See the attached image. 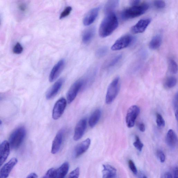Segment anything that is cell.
Masks as SVG:
<instances>
[{"instance_id": "cell-1", "label": "cell", "mask_w": 178, "mask_h": 178, "mask_svg": "<svg viewBox=\"0 0 178 178\" xmlns=\"http://www.w3.org/2000/svg\"><path fill=\"white\" fill-rule=\"evenodd\" d=\"M118 25V18L114 12L106 14L100 24L99 34L102 38L106 37L114 33Z\"/></svg>"}, {"instance_id": "cell-2", "label": "cell", "mask_w": 178, "mask_h": 178, "mask_svg": "<svg viewBox=\"0 0 178 178\" xmlns=\"http://www.w3.org/2000/svg\"><path fill=\"white\" fill-rule=\"evenodd\" d=\"M149 7V5L146 3L132 6L123 11L121 13V18L124 20H128L138 17L145 13Z\"/></svg>"}, {"instance_id": "cell-3", "label": "cell", "mask_w": 178, "mask_h": 178, "mask_svg": "<svg viewBox=\"0 0 178 178\" xmlns=\"http://www.w3.org/2000/svg\"><path fill=\"white\" fill-rule=\"evenodd\" d=\"M26 135V131L23 127H20L11 134L9 138L10 146L12 149L18 148L23 142Z\"/></svg>"}, {"instance_id": "cell-4", "label": "cell", "mask_w": 178, "mask_h": 178, "mask_svg": "<svg viewBox=\"0 0 178 178\" xmlns=\"http://www.w3.org/2000/svg\"><path fill=\"white\" fill-rule=\"evenodd\" d=\"M120 89L119 77L115 78L110 84L106 92V102L107 104H111L116 98Z\"/></svg>"}, {"instance_id": "cell-5", "label": "cell", "mask_w": 178, "mask_h": 178, "mask_svg": "<svg viewBox=\"0 0 178 178\" xmlns=\"http://www.w3.org/2000/svg\"><path fill=\"white\" fill-rule=\"evenodd\" d=\"M134 40V37L131 35H126L123 36L115 41L111 47V49L113 51H117L125 49L130 45Z\"/></svg>"}, {"instance_id": "cell-6", "label": "cell", "mask_w": 178, "mask_h": 178, "mask_svg": "<svg viewBox=\"0 0 178 178\" xmlns=\"http://www.w3.org/2000/svg\"><path fill=\"white\" fill-rule=\"evenodd\" d=\"M140 112L139 107L136 105L132 106L128 110L126 117V122L128 128H131L134 126L136 120Z\"/></svg>"}, {"instance_id": "cell-7", "label": "cell", "mask_w": 178, "mask_h": 178, "mask_svg": "<svg viewBox=\"0 0 178 178\" xmlns=\"http://www.w3.org/2000/svg\"><path fill=\"white\" fill-rule=\"evenodd\" d=\"M85 83L83 79H80L73 83L69 89L67 94V103L70 104L72 102L76 97L79 91Z\"/></svg>"}, {"instance_id": "cell-8", "label": "cell", "mask_w": 178, "mask_h": 178, "mask_svg": "<svg viewBox=\"0 0 178 178\" xmlns=\"http://www.w3.org/2000/svg\"><path fill=\"white\" fill-rule=\"evenodd\" d=\"M67 104L66 100L63 98L56 102L53 110L52 117L54 119L57 120L61 117L66 109Z\"/></svg>"}, {"instance_id": "cell-9", "label": "cell", "mask_w": 178, "mask_h": 178, "mask_svg": "<svg viewBox=\"0 0 178 178\" xmlns=\"http://www.w3.org/2000/svg\"><path fill=\"white\" fill-rule=\"evenodd\" d=\"M87 121L86 118L82 119L76 125L73 136L75 141L80 140L83 136L87 128Z\"/></svg>"}, {"instance_id": "cell-10", "label": "cell", "mask_w": 178, "mask_h": 178, "mask_svg": "<svg viewBox=\"0 0 178 178\" xmlns=\"http://www.w3.org/2000/svg\"><path fill=\"white\" fill-rule=\"evenodd\" d=\"M65 64V60L64 59H62L53 67L49 76V81L50 82H53L59 77L64 69Z\"/></svg>"}, {"instance_id": "cell-11", "label": "cell", "mask_w": 178, "mask_h": 178, "mask_svg": "<svg viewBox=\"0 0 178 178\" xmlns=\"http://www.w3.org/2000/svg\"><path fill=\"white\" fill-rule=\"evenodd\" d=\"M18 162L17 158H13L6 163L0 170V178H7Z\"/></svg>"}, {"instance_id": "cell-12", "label": "cell", "mask_w": 178, "mask_h": 178, "mask_svg": "<svg viewBox=\"0 0 178 178\" xmlns=\"http://www.w3.org/2000/svg\"><path fill=\"white\" fill-rule=\"evenodd\" d=\"M151 22V19L150 18L140 20L131 28V32L134 34L143 33L145 32Z\"/></svg>"}, {"instance_id": "cell-13", "label": "cell", "mask_w": 178, "mask_h": 178, "mask_svg": "<svg viewBox=\"0 0 178 178\" xmlns=\"http://www.w3.org/2000/svg\"><path fill=\"white\" fill-rule=\"evenodd\" d=\"M64 80L61 78L54 84L48 90L46 94V98L47 100H50L54 98L60 91L64 83Z\"/></svg>"}, {"instance_id": "cell-14", "label": "cell", "mask_w": 178, "mask_h": 178, "mask_svg": "<svg viewBox=\"0 0 178 178\" xmlns=\"http://www.w3.org/2000/svg\"><path fill=\"white\" fill-rule=\"evenodd\" d=\"M64 132L63 130L59 131L54 139L51 149V153L52 154H55L60 150L63 142Z\"/></svg>"}, {"instance_id": "cell-15", "label": "cell", "mask_w": 178, "mask_h": 178, "mask_svg": "<svg viewBox=\"0 0 178 178\" xmlns=\"http://www.w3.org/2000/svg\"><path fill=\"white\" fill-rule=\"evenodd\" d=\"M10 146L9 142L4 141L0 145V166L6 160L10 153Z\"/></svg>"}, {"instance_id": "cell-16", "label": "cell", "mask_w": 178, "mask_h": 178, "mask_svg": "<svg viewBox=\"0 0 178 178\" xmlns=\"http://www.w3.org/2000/svg\"><path fill=\"white\" fill-rule=\"evenodd\" d=\"M99 7L93 8L87 13L83 19V24L85 26H89L92 24L97 18L99 12Z\"/></svg>"}, {"instance_id": "cell-17", "label": "cell", "mask_w": 178, "mask_h": 178, "mask_svg": "<svg viewBox=\"0 0 178 178\" xmlns=\"http://www.w3.org/2000/svg\"><path fill=\"white\" fill-rule=\"evenodd\" d=\"M90 143L91 140L88 138L76 146L74 151L75 158H78L85 153L88 150Z\"/></svg>"}, {"instance_id": "cell-18", "label": "cell", "mask_w": 178, "mask_h": 178, "mask_svg": "<svg viewBox=\"0 0 178 178\" xmlns=\"http://www.w3.org/2000/svg\"><path fill=\"white\" fill-rule=\"evenodd\" d=\"M167 145L171 148L176 147L178 142L177 135L173 129H169L166 137Z\"/></svg>"}, {"instance_id": "cell-19", "label": "cell", "mask_w": 178, "mask_h": 178, "mask_svg": "<svg viewBox=\"0 0 178 178\" xmlns=\"http://www.w3.org/2000/svg\"><path fill=\"white\" fill-rule=\"evenodd\" d=\"M103 168L102 178H116L117 170L114 167L104 165Z\"/></svg>"}, {"instance_id": "cell-20", "label": "cell", "mask_w": 178, "mask_h": 178, "mask_svg": "<svg viewBox=\"0 0 178 178\" xmlns=\"http://www.w3.org/2000/svg\"><path fill=\"white\" fill-rule=\"evenodd\" d=\"M95 33V29L94 27H92L85 31L83 34L82 41L85 44L89 43L94 37Z\"/></svg>"}, {"instance_id": "cell-21", "label": "cell", "mask_w": 178, "mask_h": 178, "mask_svg": "<svg viewBox=\"0 0 178 178\" xmlns=\"http://www.w3.org/2000/svg\"><path fill=\"white\" fill-rule=\"evenodd\" d=\"M101 111L99 109L95 110L89 118V126L93 128L98 124L101 117Z\"/></svg>"}, {"instance_id": "cell-22", "label": "cell", "mask_w": 178, "mask_h": 178, "mask_svg": "<svg viewBox=\"0 0 178 178\" xmlns=\"http://www.w3.org/2000/svg\"><path fill=\"white\" fill-rule=\"evenodd\" d=\"M119 1L117 0L109 1L106 2L104 8V12L106 14L114 13V11L119 5Z\"/></svg>"}, {"instance_id": "cell-23", "label": "cell", "mask_w": 178, "mask_h": 178, "mask_svg": "<svg viewBox=\"0 0 178 178\" xmlns=\"http://www.w3.org/2000/svg\"><path fill=\"white\" fill-rule=\"evenodd\" d=\"M69 168L68 162H65L58 169H56L55 178H64L66 176Z\"/></svg>"}, {"instance_id": "cell-24", "label": "cell", "mask_w": 178, "mask_h": 178, "mask_svg": "<svg viewBox=\"0 0 178 178\" xmlns=\"http://www.w3.org/2000/svg\"><path fill=\"white\" fill-rule=\"evenodd\" d=\"M162 43V38L159 35L154 37L150 42L149 47L152 50H156L159 49Z\"/></svg>"}, {"instance_id": "cell-25", "label": "cell", "mask_w": 178, "mask_h": 178, "mask_svg": "<svg viewBox=\"0 0 178 178\" xmlns=\"http://www.w3.org/2000/svg\"><path fill=\"white\" fill-rule=\"evenodd\" d=\"M177 83V78L173 76H171L167 78L165 82L164 86L167 89H170L176 86Z\"/></svg>"}, {"instance_id": "cell-26", "label": "cell", "mask_w": 178, "mask_h": 178, "mask_svg": "<svg viewBox=\"0 0 178 178\" xmlns=\"http://www.w3.org/2000/svg\"><path fill=\"white\" fill-rule=\"evenodd\" d=\"M168 68L169 72L172 74H176L178 72V66L174 59H170L168 61Z\"/></svg>"}, {"instance_id": "cell-27", "label": "cell", "mask_w": 178, "mask_h": 178, "mask_svg": "<svg viewBox=\"0 0 178 178\" xmlns=\"http://www.w3.org/2000/svg\"><path fill=\"white\" fill-rule=\"evenodd\" d=\"M108 52V48L106 46L102 47L97 50L96 55L98 58H102L105 56Z\"/></svg>"}, {"instance_id": "cell-28", "label": "cell", "mask_w": 178, "mask_h": 178, "mask_svg": "<svg viewBox=\"0 0 178 178\" xmlns=\"http://www.w3.org/2000/svg\"><path fill=\"white\" fill-rule=\"evenodd\" d=\"M122 57V55L119 54L112 58L107 65V67H111L116 65L120 60Z\"/></svg>"}, {"instance_id": "cell-29", "label": "cell", "mask_w": 178, "mask_h": 178, "mask_svg": "<svg viewBox=\"0 0 178 178\" xmlns=\"http://www.w3.org/2000/svg\"><path fill=\"white\" fill-rule=\"evenodd\" d=\"M133 145L138 151H141L142 150L144 145L141 142L139 137L136 135L135 137V141L133 143Z\"/></svg>"}, {"instance_id": "cell-30", "label": "cell", "mask_w": 178, "mask_h": 178, "mask_svg": "<svg viewBox=\"0 0 178 178\" xmlns=\"http://www.w3.org/2000/svg\"><path fill=\"white\" fill-rule=\"evenodd\" d=\"M178 93H177L174 96L173 102V108L175 112V116H176V117L177 120H178Z\"/></svg>"}, {"instance_id": "cell-31", "label": "cell", "mask_w": 178, "mask_h": 178, "mask_svg": "<svg viewBox=\"0 0 178 178\" xmlns=\"http://www.w3.org/2000/svg\"><path fill=\"white\" fill-rule=\"evenodd\" d=\"M156 123L158 127L159 128H163L165 125V122L162 116L159 114L156 115Z\"/></svg>"}, {"instance_id": "cell-32", "label": "cell", "mask_w": 178, "mask_h": 178, "mask_svg": "<svg viewBox=\"0 0 178 178\" xmlns=\"http://www.w3.org/2000/svg\"><path fill=\"white\" fill-rule=\"evenodd\" d=\"M56 169L52 168L49 169L42 178H55L56 174Z\"/></svg>"}, {"instance_id": "cell-33", "label": "cell", "mask_w": 178, "mask_h": 178, "mask_svg": "<svg viewBox=\"0 0 178 178\" xmlns=\"http://www.w3.org/2000/svg\"><path fill=\"white\" fill-rule=\"evenodd\" d=\"M72 10V8L71 7H66L61 14L60 19H64L68 16L71 12Z\"/></svg>"}, {"instance_id": "cell-34", "label": "cell", "mask_w": 178, "mask_h": 178, "mask_svg": "<svg viewBox=\"0 0 178 178\" xmlns=\"http://www.w3.org/2000/svg\"><path fill=\"white\" fill-rule=\"evenodd\" d=\"M154 4L155 7L158 9H162L166 7V3L163 1H155L154 2Z\"/></svg>"}, {"instance_id": "cell-35", "label": "cell", "mask_w": 178, "mask_h": 178, "mask_svg": "<svg viewBox=\"0 0 178 178\" xmlns=\"http://www.w3.org/2000/svg\"><path fill=\"white\" fill-rule=\"evenodd\" d=\"M23 50V48L20 43H18L15 45L13 49V52L15 54H19L21 53Z\"/></svg>"}, {"instance_id": "cell-36", "label": "cell", "mask_w": 178, "mask_h": 178, "mask_svg": "<svg viewBox=\"0 0 178 178\" xmlns=\"http://www.w3.org/2000/svg\"><path fill=\"white\" fill-rule=\"evenodd\" d=\"M80 168L77 167L71 172L68 178H78L80 176Z\"/></svg>"}, {"instance_id": "cell-37", "label": "cell", "mask_w": 178, "mask_h": 178, "mask_svg": "<svg viewBox=\"0 0 178 178\" xmlns=\"http://www.w3.org/2000/svg\"><path fill=\"white\" fill-rule=\"evenodd\" d=\"M128 163L129 168L132 173L135 175L137 174V169L133 161L132 160H129Z\"/></svg>"}, {"instance_id": "cell-38", "label": "cell", "mask_w": 178, "mask_h": 178, "mask_svg": "<svg viewBox=\"0 0 178 178\" xmlns=\"http://www.w3.org/2000/svg\"><path fill=\"white\" fill-rule=\"evenodd\" d=\"M157 155L161 163H163L165 162V155L162 150H158L157 151Z\"/></svg>"}, {"instance_id": "cell-39", "label": "cell", "mask_w": 178, "mask_h": 178, "mask_svg": "<svg viewBox=\"0 0 178 178\" xmlns=\"http://www.w3.org/2000/svg\"><path fill=\"white\" fill-rule=\"evenodd\" d=\"M138 128L141 132H145V126L143 123H141L138 124Z\"/></svg>"}, {"instance_id": "cell-40", "label": "cell", "mask_w": 178, "mask_h": 178, "mask_svg": "<svg viewBox=\"0 0 178 178\" xmlns=\"http://www.w3.org/2000/svg\"><path fill=\"white\" fill-rule=\"evenodd\" d=\"M161 178H173V177L171 173L167 172L164 174Z\"/></svg>"}, {"instance_id": "cell-41", "label": "cell", "mask_w": 178, "mask_h": 178, "mask_svg": "<svg viewBox=\"0 0 178 178\" xmlns=\"http://www.w3.org/2000/svg\"><path fill=\"white\" fill-rule=\"evenodd\" d=\"M19 8L22 12H24L26 9V6L24 4H21L19 5Z\"/></svg>"}, {"instance_id": "cell-42", "label": "cell", "mask_w": 178, "mask_h": 178, "mask_svg": "<svg viewBox=\"0 0 178 178\" xmlns=\"http://www.w3.org/2000/svg\"><path fill=\"white\" fill-rule=\"evenodd\" d=\"M141 1H137V0H136V1H131V4L132 6H135L137 5L140 4Z\"/></svg>"}, {"instance_id": "cell-43", "label": "cell", "mask_w": 178, "mask_h": 178, "mask_svg": "<svg viewBox=\"0 0 178 178\" xmlns=\"http://www.w3.org/2000/svg\"><path fill=\"white\" fill-rule=\"evenodd\" d=\"M37 174L34 173H33L30 174L26 178H37Z\"/></svg>"}, {"instance_id": "cell-44", "label": "cell", "mask_w": 178, "mask_h": 178, "mask_svg": "<svg viewBox=\"0 0 178 178\" xmlns=\"http://www.w3.org/2000/svg\"><path fill=\"white\" fill-rule=\"evenodd\" d=\"M174 178H178V168L175 167L174 171Z\"/></svg>"}, {"instance_id": "cell-45", "label": "cell", "mask_w": 178, "mask_h": 178, "mask_svg": "<svg viewBox=\"0 0 178 178\" xmlns=\"http://www.w3.org/2000/svg\"><path fill=\"white\" fill-rule=\"evenodd\" d=\"M141 178H147V177L146 176H145V175H143V176L141 177Z\"/></svg>"}, {"instance_id": "cell-46", "label": "cell", "mask_w": 178, "mask_h": 178, "mask_svg": "<svg viewBox=\"0 0 178 178\" xmlns=\"http://www.w3.org/2000/svg\"><path fill=\"white\" fill-rule=\"evenodd\" d=\"M2 124V121L1 120H0V125H1V124Z\"/></svg>"}, {"instance_id": "cell-47", "label": "cell", "mask_w": 178, "mask_h": 178, "mask_svg": "<svg viewBox=\"0 0 178 178\" xmlns=\"http://www.w3.org/2000/svg\"><path fill=\"white\" fill-rule=\"evenodd\" d=\"M0 25H1V20H0Z\"/></svg>"}]
</instances>
